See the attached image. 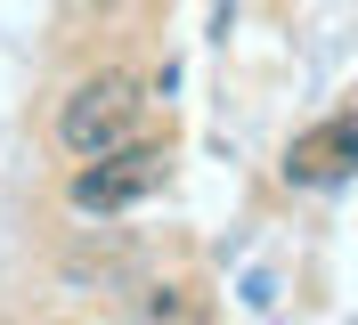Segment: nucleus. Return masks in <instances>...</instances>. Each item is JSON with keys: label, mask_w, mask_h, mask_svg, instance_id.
<instances>
[{"label": "nucleus", "mask_w": 358, "mask_h": 325, "mask_svg": "<svg viewBox=\"0 0 358 325\" xmlns=\"http://www.w3.org/2000/svg\"><path fill=\"white\" fill-rule=\"evenodd\" d=\"M350 154H358V122H350V106H334L326 122H310L285 147V179L293 187H334V179L350 171Z\"/></svg>", "instance_id": "nucleus-3"}, {"label": "nucleus", "mask_w": 358, "mask_h": 325, "mask_svg": "<svg viewBox=\"0 0 358 325\" xmlns=\"http://www.w3.org/2000/svg\"><path fill=\"white\" fill-rule=\"evenodd\" d=\"M138 130H147V89H138L131 73H82V82L57 98V147H66L73 163L131 147Z\"/></svg>", "instance_id": "nucleus-1"}, {"label": "nucleus", "mask_w": 358, "mask_h": 325, "mask_svg": "<svg viewBox=\"0 0 358 325\" xmlns=\"http://www.w3.org/2000/svg\"><path fill=\"white\" fill-rule=\"evenodd\" d=\"M138 325H203V309H196V301H187V293H179V284H163L155 301L138 309Z\"/></svg>", "instance_id": "nucleus-4"}, {"label": "nucleus", "mask_w": 358, "mask_h": 325, "mask_svg": "<svg viewBox=\"0 0 358 325\" xmlns=\"http://www.w3.org/2000/svg\"><path fill=\"white\" fill-rule=\"evenodd\" d=\"M155 187H163V147L131 138V147H114V154H90L66 195H73V212H131Z\"/></svg>", "instance_id": "nucleus-2"}]
</instances>
